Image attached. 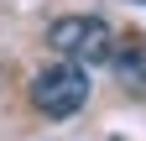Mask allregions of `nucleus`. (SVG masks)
Here are the masks:
<instances>
[{
  "mask_svg": "<svg viewBox=\"0 0 146 141\" xmlns=\"http://www.w3.org/2000/svg\"><path fill=\"white\" fill-rule=\"evenodd\" d=\"M89 94H94L89 68H84V63H68V58L36 68V73H31V89H26L31 110L47 115V120H68V115H78L84 104H89Z\"/></svg>",
  "mask_w": 146,
  "mask_h": 141,
  "instance_id": "f257e3e1",
  "label": "nucleus"
},
{
  "mask_svg": "<svg viewBox=\"0 0 146 141\" xmlns=\"http://www.w3.org/2000/svg\"><path fill=\"white\" fill-rule=\"evenodd\" d=\"M47 47L58 52L68 63H110V52H115V26L104 21V16H58V21L47 26Z\"/></svg>",
  "mask_w": 146,
  "mask_h": 141,
  "instance_id": "f03ea898",
  "label": "nucleus"
},
{
  "mask_svg": "<svg viewBox=\"0 0 146 141\" xmlns=\"http://www.w3.org/2000/svg\"><path fill=\"white\" fill-rule=\"evenodd\" d=\"M110 68H115V78H120L125 94L146 99V37H125V42H115Z\"/></svg>",
  "mask_w": 146,
  "mask_h": 141,
  "instance_id": "7ed1b4c3",
  "label": "nucleus"
}]
</instances>
